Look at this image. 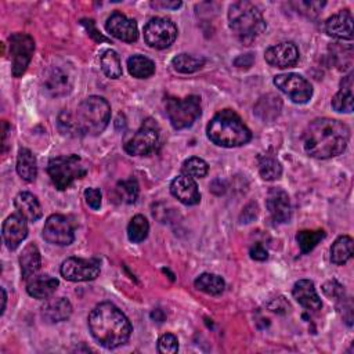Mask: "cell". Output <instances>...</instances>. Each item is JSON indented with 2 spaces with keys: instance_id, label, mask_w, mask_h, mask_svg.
<instances>
[{
  "instance_id": "obj_1",
  "label": "cell",
  "mask_w": 354,
  "mask_h": 354,
  "mask_svg": "<svg viewBox=\"0 0 354 354\" xmlns=\"http://www.w3.org/2000/svg\"><path fill=\"white\" fill-rule=\"evenodd\" d=\"M350 140L348 127L332 118H318L310 122L303 133L306 152L317 159H328L340 155Z\"/></svg>"
},
{
  "instance_id": "obj_2",
  "label": "cell",
  "mask_w": 354,
  "mask_h": 354,
  "mask_svg": "<svg viewBox=\"0 0 354 354\" xmlns=\"http://www.w3.org/2000/svg\"><path fill=\"white\" fill-rule=\"evenodd\" d=\"M88 329L93 337L106 348L124 344L131 335L127 317L112 303H100L88 314Z\"/></svg>"
},
{
  "instance_id": "obj_3",
  "label": "cell",
  "mask_w": 354,
  "mask_h": 354,
  "mask_svg": "<svg viewBox=\"0 0 354 354\" xmlns=\"http://www.w3.org/2000/svg\"><path fill=\"white\" fill-rule=\"evenodd\" d=\"M111 119V106L104 97L90 95L83 100L73 115L62 112L59 127L65 133L79 136H97L105 130Z\"/></svg>"
},
{
  "instance_id": "obj_4",
  "label": "cell",
  "mask_w": 354,
  "mask_h": 354,
  "mask_svg": "<svg viewBox=\"0 0 354 354\" xmlns=\"http://www.w3.org/2000/svg\"><path fill=\"white\" fill-rule=\"evenodd\" d=\"M206 133L212 142L224 148L241 147L252 138L250 130L232 109H223L216 113L209 122Z\"/></svg>"
},
{
  "instance_id": "obj_5",
  "label": "cell",
  "mask_w": 354,
  "mask_h": 354,
  "mask_svg": "<svg viewBox=\"0 0 354 354\" xmlns=\"http://www.w3.org/2000/svg\"><path fill=\"white\" fill-rule=\"evenodd\" d=\"M228 25L232 33L243 43L252 44L266 30V21L257 6L241 0L230 6Z\"/></svg>"
},
{
  "instance_id": "obj_6",
  "label": "cell",
  "mask_w": 354,
  "mask_h": 354,
  "mask_svg": "<svg viewBox=\"0 0 354 354\" xmlns=\"http://www.w3.org/2000/svg\"><path fill=\"white\" fill-rule=\"evenodd\" d=\"M47 173L58 189H66L75 180L87 173V167L79 155H62L53 158L47 165Z\"/></svg>"
},
{
  "instance_id": "obj_7",
  "label": "cell",
  "mask_w": 354,
  "mask_h": 354,
  "mask_svg": "<svg viewBox=\"0 0 354 354\" xmlns=\"http://www.w3.org/2000/svg\"><path fill=\"white\" fill-rule=\"evenodd\" d=\"M166 113L176 130L187 129L201 116V98L188 95L185 98H167Z\"/></svg>"
},
{
  "instance_id": "obj_8",
  "label": "cell",
  "mask_w": 354,
  "mask_h": 354,
  "mask_svg": "<svg viewBox=\"0 0 354 354\" xmlns=\"http://www.w3.org/2000/svg\"><path fill=\"white\" fill-rule=\"evenodd\" d=\"M8 48L11 55L12 76L19 77L25 73L32 59L35 51V41L26 33H12L8 37Z\"/></svg>"
},
{
  "instance_id": "obj_9",
  "label": "cell",
  "mask_w": 354,
  "mask_h": 354,
  "mask_svg": "<svg viewBox=\"0 0 354 354\" xmlns=\"http://www.w3.org/2000/svg\"><path fill=\"white\" fill-rule=\"evenodd\" d=\"M177 37V28L169 18L156 17L144 26V40L152 48H167Z\"/></svg>"
},
{
  "instance_id": "obj_10",
  "label": "cell",
  "mask_w": 354,
  "mask_h": 354,
  "mask_svg": "<svg viewBox=\"0 0 354 354\" xmlns=\"http://www.w3.org/2000/svg\"><path fill=\"white\" fill-rule=\"evenodd\" d=\"M159 142V129L151 119L145 120L142 126L124 142V151L134 156L148 155L155 151Z\"/></svg>"
},
{
  "instance_id": "obj_11",
  "label": "cell",
  "mask_w": 354,
  "mask_h": 354,
  "mask_svg": "<svg viewBox=\"0 0 354 354\" xmlns=\"http://www.w3.org/2000/svg\"><path fill=\"white\" fill-rule=\"evenodd\" d=\"M274 84L296 104H306L313 95V86L299 73L278 75Z\"/></svg>"
},
{
  "instance_id": "obj_12",
  "label": "cell",
  "mask_w": 354,
  "mask_h": 354,
  "mask_svg": "<svg viewBox=\"0 0 354 354\" xmlns=\"http://www.w3.org/2000/svg\"><path fill=\"white\" fill-rule=\"evenodd\" d=\"M59 271L66 281H72V282L93 281L100 274V263L94 259L69 257L62 261Z\"/></svg>"
},
{
  "instance_id": "obj_13",
  "label": "cell",
  "mask_w": 354,
  "mask_h": 354,
  "mask_svg": "<svg viewBox=\"0 0 354 354\" xmlns=\"http://www.w3.org/2000/svg\"><path fill=\"white\" fill-rule=\"evenodd\" d=\"M43 238L53 245L66 246L73 242V227L62 214H51L43 227Z\"/></svg>"
},
{
  "instance_id": "obj_14",
  "label": "cell",
  "mask_w": 354,
  "mask_h": 354,
  "mask_svg": "<svg viewBox=\"0 0 354 354\" xmlns=\"http://www.w3.org/2000/svg\"><path fill=\"white\" fill-rule=\"evenodd\" d=\"M41 88L48 97H64L72 90V77L62 68L51 66L43 75Z\"/></svg>"
},
{
  "instance_id": "obj_15",
  "label": "cell",
  "mask_w": 354,
  "mask_h": 354,
  "mask_svg": "<svg viewBox=\"0 0 354 354\" xmlns=\"http://www.w3.org/2000/svg\"><path fill=\"white\" fill-rule=\"evenodd\" d=\"M105 29L113 37L126 43H133L138 37V28L136 21L127 18L124 14L118 11L108 17L105 22Z\"/></svg>"
},
{
  "instance_id": "obj_16",
  "label": "cell",
  "mask_w": 354,
  "mask_h": 354,
  "mask_svg": "<svg viewBox=\"0 0 354 354\" xmlns=\"http://www.w3.org/2000/svg\"><path fill=\"white\" fill-rule=\"evenodd\" d=\"M266 61L275 68H290L299 61V50L292 41H282L271 46L264 53Z\"/></svg>"
},
{
  "instance_id": "obj_17",
  "label": "cell",
  "mask_w": 354,
  "mask_h": 354,
  "mask_svg": "<svg viewBox=\"0 0 354 354\" xmlns=\"http://www.w3.org/2000/svg\"><path fill=\"white\" fill-rule=\"evenodd\" d=\"M267 209L277 223H288L292 216L290 199L286 191L282 188H271L267 194Z\"/></svg>"
},
{
  "instance_id": "obj_18",
  "label": "cell",
  "mask_w": 354,
  "mask_h": 354,
  "mask_svg": "<svg viewBox=\"0 0 354 354\" xmlns=\"http://www.w3.org/2000/svg\"><path fill=\"white\" fill-rule=\"evenodd\" d=\"M3 239L10 250L17 249L28 235L26 218L21 214H11L3 223Z\"/></svg>"
},
{
  "instance_id": "obj_19",
  "label": "cell",
  "mask_w": 354,
  "mask_h": 354,
  "mask_svg": "<svg viewBox=\"0 0 354 354\" xmlns=\"http://www.w3.org/2000/svg\"><path fill=\"white\" fill-rule=\"evenodd\" d=\"M170 192L177 201H180L181 203L188 205V206L196 205L201 201V194H199L195 180L185 174L177 176L170 183Z\"/></svg>"
},
{
  "instance_id": "obj_20",
  "label": "cell",
  "mask_w": 354,
  "mask_h": 354,
  "mask_svg": "<svg viewBox=\"0 0 354 354\" xmlns=\"http://www.w3.org/2000/svg\"><path fill=\"white\" fill-rule=\"evenodd\" d=\"M325 32L342 40L353 39V15L348 10H342L332 17H329L325 22Z\"/></svg>"
},
{
  "instance_id": "obj_21",
  "label": "cell",
  "mask_w": 354,
  "mask_h": 354,
  "mask_svg": "<svg viewBox=\"0 0 354 354\" xmlns=\"http://www.w3.org/2000/svg\"><path fill=\"white\" fill-rule=\"evenodd\" d=\"M292 295L296 299V301L307 310L315 311L322 307V303L315 290V286L310 279H299L293 285Z\"/></svg>"
},
{
  "instance_id": "obj_22",
  "label": "cell",
  "mask_w": 354,
  "mask_h": 354,
  "mask_svg": "<svg viewBox=\"0 0 354 354\" xmlns=\"http://www.w3.org/2000/svg\"><path fill=\"white\" fill-rule=\"evenodd\" d=\"M253 109H254L256 116L260 118L263 122H272L281 113L282 100L279 95L270 93V94L260 97Z\"/></svg>"
},
{
  "instance_id": "obj_23",
  "label": "cell",
  "mask_w": 354,
  "mask_h": 354,
  "mask_svg": "<svg viewBox=\"0 0 354 354\" xmlns=\"http://www.w3.org/2000/svg\"><path fill=\"white\" fill-rule=\"evenodd\" d=\"M14 206L18 214H21L28 221H37L43 214L37 198L30 192H19L14 199Z\"/></svg>"
},
{
  "instance_id": "obj_24",
  "label": "cell",
  "mask_w": 354,
  "mask_h": 354,
  "mask_svg": "<svg viewBox=\"0 0 354 354\" xmlns=\"http://www.w3.org/2000/svg\"><path fill=\"white\" fill-rule=\"evenodd\" d=\"M26 282V292L35 299H47L55 292L58 286V279L47 274L33 275Z\"/></svg>"
},
{
  "instance_id": "obj_25",
  "label": "cell",
  "mask_w": 354,
  "mask_h": 354,
  "mask_svg": "<svg viewBox=\"0 0 354 354\" xmlns=\"http://www.w3.org/2000/svg\"><path fill=\"white\" fill-rule=\"evenodd\" d=\"M40 264H41V257L37 246L35 243H28L19 256L22 279L28 281L33 275H36V272L40 270Z\"/></svg>"
},
{
  "instance_id": "obj_26",
  "label": "cell",
  "mask_w": 354,
  "mask_h": 354,
  "mask_svg": "<svg viewBox=\"0 0 354 354\" xmlns=\"http://www.w3.org/2000/svg\"><path fill=\"white\" fill-rule=\"evenodd\" d=\"M41 314L48 322H62L71 317L72 304L65 297L51 299L43 306Z\"/></svg>"
},
{
  "instance_id": "obj_27",
  "label": "cell",
  "mask_w": 354,
  "mask_h": 354,
  "mask_svg": "<svg viewBox=\"0 0 354 354\" xmlns=\"http://www.w3.org/2000/svg\"><path fill=\"white\" fill-rule=\"evenodd\" d=\"M353 73H348L340 82V90L332 98V108L336 112L350 113L353 111Z\"/></svg>"
},
{
  "instance_id": "obj_28",
  "label": "cell",
  "mask_w": 354,
  "mask_h": 354,
  "mask_svg": "<svg viewBox=\"0 0 354 354\" xmlns=\"http://www.w3.org/2000/svg\"><path fill=\"white\" fill-rule=\"evenodd\" d=\"M17 173L25 181H33L37 176L36 158L28 148H21L18 151Z\"/></svg>"
},
{
  "instance_id": "obj_29",
  "label": "cell",
  "mask_w": 354,
  "mask_h": 354,
  "mask_svg": "<svg viewBox=\"0 0 354 354\" xmlns=\"http://www.w3.org/2000/svg\"><path fill=\"white\" fill-rule=\"evenodd\" d=\"M353 238L348 235L339 236L330 246V260L336 266H343L353 256Z\"/></svg>"
},
{
  "instance_id": "obj_30",
  "label": "cell",
  "mask_w": 354,
  "mask_h": 354,
  "mask_svg": "<svg viewBox=\"0 0 354 354\" xmlns=\"http://www.w3.org/2000/svg\"><path fill=\"white\" fill-rule=\"evenodd\" d=\"M127 69L131 76H134L137 79H147L153 75L155 64L152 59H149L144 55L136 54L127 59Z\"/></svg>"
},
{
  "instance_id": "obj_31",
  "label": "cell",
  "mask_w": 354,
  "mask_h": 354,
  "mask_svg": "<svg viewBox=\"0 0 354 354\" xmlns=\"http://www.w3.org/2000/svg\"><path fill=\"white\" fill-rule=\"evenodd\" d=\"M257 165H259V173L261 178L267 181H274L279 178L282 174V166L274 155H270V153L260 155L257 158Z\"/></svg>"
},
{
  "instance_id": "obj_32",
  "label": "cell",
  "mask_w": 354,
  "mask_h": 354,
  "mask_svg": "<svg viewBox=\"0 0 354 354\" xmlns=\"http://www.w3.org/2000/svg\"><path fill=\"white\" fill-rule=\"evenodd\" d=\"M195 288L203 293H207V295H220L223 293L224 288H225V283L223 281L221 277L216 275V274H210V272H203L201 274L195 282H194Z\"/></svg>"
},
{
  "instance_id": "obj_33",
  "label": "cell",
  "mask_w": 354,
  "mask_h": 354,
  "mask_svg": "<svg viewBox=\"0 0 354 354\" xmlns=\"http://www.w3.org/2000/svg\"><path fill=\"white\" fill-rule=\"evenodd\" d=\"M171 65L177 72L181 73H192L201 69L205 65V58L203 57H196L191 54H178L171 59Z\"/></svg>"
},
{
  "instance_id": "obj_34",
  "label": "cell",
  "mask_w": 354,
  "mask_h": 354,
  "mask_svg": "<svg viewBox=\"0 0 354 354\" xmlns=\"http://www.w3.org/2000/svg\"><path fill=\"white\" fill-rule=\"evenodd\" d=\"M101 69L109 79H118L122 76V64L116 51L105 50L100 57Z\"/></svg>"
},
{
  "instance_id": "obj_35",
  "label": "cell",
  "mask_w": 354,
  "mask_h": 354,
  "mask_svg": "<svg viewBox=\"0 0 354 354\" xmlns=\"http://www.w3.org/2000/svg\"><path fill=\"white\" fill-rule=\"evenodd\" d=\"M324 238H325L324 230H315V231L303 230L296 234V241H297L300 252L303 254L310 253Z\"/></svg>"
},
{
  "instance_id": "obj_36",
  "label": "cell",
  "mask_w": 354,
  "mask_h": 354,
  "mask_svg": "<svg viewBox=\"0 0 354 354\" xmlns=\"http://www.w3.org/2000/svg\"><path fill=\"white\" fill-rule=\"evenodd\" d=\"M148 231H149V224L142 214L134 216L127 225V236L134 243L142 242L147 238Z\"/></svg>"
},
{
  "instance_id": "obj_37",
  "label": "cell",
  "mask_w": 354,
  "mask_h": 354,
  "mask_svg": "<svg viewBox=\"0 0 354 354\" xmlns=\"http://www.w3.org/2000/svg\"><path fill=\"white\" fill-rule=\"evenodd\" d=\"M138 192H140V188L134 178L119 181L115 187L116 198L123 203H134L137 201Z\"/></svg>"
},
{
  "instance_id": "obj_38",
  "label": "cell",
  "mask_w": 354,
  "mask_h": 354,
  "mask_svg": "<svg viewBox=\"0 0 354 354\" xmlns=\"http://www.w3.org/2000/svg\"><path fill=\"white\" fill-rule=\"evenodd\" d=\"M181 170L188 177L202 178V177H205L207 174L209 166H207V163L203 159L192 156V158H188L187 160H184Z\"/></svg>"
},
{
  "instance_id": "obj_39",
  "label": "cell",
  "mask_w": 354,
  "mask_h": 354,
  "mask_svg": "<svg viewBox=\"0 0 354 354\" xmlns=\"http://www.w3.org/2000/svg\"><path fill=\"white\" fill-rule=\"evenodd\" d=\"M158 351L162 354H174L178 351V340L171 333H165L158 340Z\"/></svg>"
},
{
  "instance_id": "obj_40",
  "label": "cell",
  "mask_w": 354,
  "mask_h": 354,
  "mask_svg": "<svg viewBox=\"0 0 354 354\" xmlns=\"http://www.w3.org/2000/svg\"><path fill=\"white\" fill-rule=\"evenodd\" d=\"M84 199H86V203L91 209L97 210L101 206V199H102L101 191L97 189V188H86L84 189Z\"/></svg>"
},
{
  "instance_id": "obj_41",
  "label": "cell",
  "mask_w": 354,
  "mask_h": 354,
  "mask_svg": "<svg viewBox=\"0 0 354 354\" xmlns=\"http://www.w3.org/2000/svg\"><path fill=\"white\" fill-rule=\"evenodd\" d=\"M253 61H254L253 54L248 53V54H242V55L236 57V58H235V61H234V65H235L236 68H241V69H243V68H245V69H248V68H250V66H252Z\"/></svg>"
},
{
  "instance_id": "obj_42",
  "label": "cell",
  "mask_w": 354,
  "mask_h": 354,
  "mask_svg": "<svg viewBox=\"0 0 354 354\" xmlns=\"http://www.w3.org/2000/svg\"><path fill=\"white\" fill-rule=\"evenodd\" d=\"M249 253H250V257L253 260H259V261H263V260H266L268 257V253H267L266 248L263 245H260V243H256L254 246H252Z\"/></svg>"
},
{
  "instance_id": "obj_43",
  "label": "cell",
  "mask_w": 354,
  "mask_h": 354,
  "mask_svg": "<svg viewBox=\"0 0 354 354\" xmlns=\"http://www.w3.org/2000/svg\"><path fill=\"white\" fill-rule=\"evenodd\" d=\"M83 25H86L87 26V30H88V33H90V36L91 37H94L95 40H98V41H106V39L104 37V36H101L100 35V32L94 28V22L91 21V19H83Z\"/></svg>"
},
{
  "instance_id": "obj_44",
  "label": "cell",
  "mask_w": 354,
  "mask_h": 354,
  "mask_svg": "<svg viewBox=\"0 0 354 354\" xmlns=\"http://www.w3.org/2000/svg\"><path fill=\"white\" fill-rule=\"evenodd\" d=\"M248 214H249V217H248V223H250V221L257 216V205H256V203H249V205L243 209L241 218H245Z\"/></svg>"
},
{
  "instance_id": "obj_45",
  "label": "cell",
  "mask_w": 354,
  "mask_h": 354,
  "mask_svg": "<svg viewBox=\"0 0 354 354\" xmlns=\"http://www.w3.org/2000/svg\"><path fill=\"white\" fill-rule=\"evenodd\" d=\"M152 6L155 7H163V8H178L181 6V1H174V3H170V1H159V3H152Z\"/></svg>"
},
{
  "instance_id": "obj_46",
  "label": "cell",
  "mask_w": 354,
  "mask_h": 354,
  "mask_svg": "<svg viewBox=\"0 0 354 354\" xmlns=\"http://www.w3.org/2000/svg\"><path fill=\"white\" fill-rule=\"evenodd\" d=\"M1 300H3V306H1V314L4 313V310H6V301H7V295H6V290L1 288Z\"/></svg>"
}]
</instances>
